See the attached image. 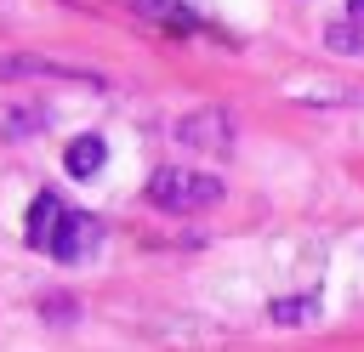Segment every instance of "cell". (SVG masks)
<instances>
[{
  "label": "cell",
  "instance_id": "obj_10",
  "mask_svg": "<svg viewBox=\"0 0 364 352\" xmlns=\"http://www.w3.org/2000/svg\"><path fill=\"white\" fill-rule=\"evenodd\" d=\"M353 11H358V17H364V0H353Z\"/></svg>",
  "mask_w": 364,
  "mask_h": 352
},
{
  "label": "cell",
  "instance_id": "obj_2",
  "mask_svg": "<svg viewBox=\"0 0 364 352\" xmlns=\"http://www.w3.org/2000/svg\"><path fill=\"white\" fill-rule=\"evenodd\" d=\"M63 216H68V204H63L57 193H34V204H28V227H23L28 250H46V255H51V244H57V227H63Z\"/></svg>",
  "mask_w": 364,
  "mask_h": 352
},
{
  "label": "cell",
  "instance_id": "obj_5",
  "mask_svg": "<svg viewBox=\"0 0 364 352\" xmlns=\"http://www.w3.org/2000/svg\"><path fill=\"white\" fill-rule=\"evenodd\" d=\"M11 74H51V79H85V85H102V74L74 68V62H51V57H6V62H0V79H11Z\"/></svg>",
  "mask_w": 364,
  "mask_h": 352
},
{
  "label": "cell",
  "instance_id": "obj_6",
  "mask_svg": "<svg viewBox=\"0 0 364 352\" xmlns=\"http://www.w3.org/2000/svg\"><path fill=\"white\" fill-rule=\"evenodd\" d=\"M63 165H68V176H97L108 165V142L102 136H74L68 153H63Z\"/></svg>",
  "mask_w": 364,
  "mask_h": 352
},
{
  "label": "cell",
  "instance_id": "obj_1",
  "mask_svg": "<svg viewBox=\"0 0 364 352\" xmlns=\"http://www.w3.org/2000/svg\"><path fill=\"white\" fill-rule=\"evenodd\" d=\"M148 199H154L159 210H176V216L210 210V204L222 199V176H210V170H182V165H159V170L148 176Z\"/></svg>",
  "mask_w": 364,
  "mask_h": 352
},
{
  "label": "cell",
  "instance_id": "obj_4",
  "mask_svg": "<svg viewBox=\"0 0 364 352\" xmlns=\"http://www.w3.org/2000/svg\"><path fill=\"white\" fill-rule=\"evenodd\" d=\"M176 142H193V148H228V142H233V125H228V114L205 108V114H188V119L176 125Z\"/></svg>",
  "mask_w": 364,
  "mask_h": 352
},
{
  "label": "cell",
  "instance_id": "obj_7",
  "mask_svg": "<svg viewBox=\"0 0 364 352\" xmlns=\"http://www.w3.org/2000/svg\"><path fill=\"white\" fill-rule=\"evenodd\" d=\"M142 17H159V23H176V28H199V11L188 0H131Z\"/></svg>",
  "mask_w": 364,
  "mask_h": 352
},
{
  "label": "cell",
  "instance_id": "obj_8",
  "mask_svg": "<svg viewBox=\"0 0 364 352\" xmlns=\"http://www.w3.org/2000/svg\"><path fill=\"white\" fill-rule=\"evenodd\" d=\"M324 40H330V51H341V57L364 51V28H358V23H330V28H324Z\"/></svg>",
  "mask_w": 364,
  "mask_h": 352
},
{
  "label": "cell",
  "instance_id": "obj_9",
  "mask_svg": "<svg viewBox=\"0 0 364 352\" xmlns=\"http://www.w3.org/2000/svg\"><path fill=\"white\" fill-rule=\"evenodd\" d=\"M313 307H318V295H296V301H273L267 312H273L279 324H301V318H307Z\"/></svg>",
  "mask_w": 364,
  "mask_h": 352
},
{
  "label": "cell",
  "instance_id": "obj_3",
  "mask_svg": "<svg viewBox=\"0 0 364 352\" xmlns=\"http://www.w3.org/2000/svg\"><path fill=\"white\" fill-rule=\"evenodd\" d=\"M97 238H102L97 216H85V210H68V216H63V227H57V244H51V255H57V261H80L85 250H97Z\"/></svg>",
  "mask_w": 364,
  "mask_h": 352
}]
</instances>
